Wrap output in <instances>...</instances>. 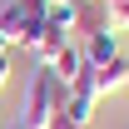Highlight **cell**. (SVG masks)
Listing matches in <instances>:
<instances>
[{
  "label": "cell",
  "mask_w": 129,
  "mask_h": 129,
  "mask_svg": "<svg viewBox=\"0 0 129 129\" xmlns=\"http://www.w3.org/2000/svg\"><path fill=\"white\" fill-rule=\"evenodd\" d=\"M94 30H114L109 10H104V0H80V35H94Z\"/></svg>",
  "instance_id": "8992f818"
},
{
  "label": "cell",
  "mask_w": 129,
  "mask_h": 129,
  "mask_svg": "<svg viewBox=\"0 0 129 129\" xmlns=\"http://www.w3.org/2000/svg\"><path fill=\"white\" fill-rule=\"evenodd\" d=\"M89 84H94V99H104V94H119V89L129 84V60H124V55H114L109 64L89 70Z\"/></svg>",
  "instance_id": "7a4b0ae2"
},
{
  "label": "cell",
  "mask_w": 129,
  "mask_h": 129,
  "mask_svg": "<svg viewBox=\"0 0 129 129\" xmlns=\"http://www.w3.org/2000/svg\"><path fill=\"white\" fill-rule=\"evenodd\" d=\"M0 114H5V109H0Z\"/></svg>",
  "instance_id": "8fae6325"
},
{
  "label": "cell",
  "mask_w": 129,
  "mask_h": 129,
  "mask_svg": "<svg viewBox=\"0 0 129 129\" xmlns=\"http://www.w3.org/2000/svg\"><path fill=\"white\" fill-rule=\"evenodd\" d=\"M64 99H70V89H64L55 75H50L45 64H35L30 70V84H25V99H20V129H50V119L64 109Z\"/></svg>",
  "instance_id": "6da1fadb"
},
{
  "label": "cell",
  "mask_w": 129,
  "mask_h": 129,
  "mask_svg": "<svg viewBox=\"0 0 129 129\" xmlns=\"http://www.w3.org/2000/svg\"><path fill=\"white\" fill-rule=\"evenodd\" d=\"M50 5H55V0H50Z\"/></svg>",
  "instance_id": "30bf717a"
},
{
  "label": "cell",
  "mask_w": 129,
  "mask_h": 129,
  "mask_svg": "<svg viewBox=\"0 0 129 129\" xmlns=\"http://www.w3.org/2000/svg\"><path fill=\"white\" fill-rule=\"evenodd\" d=\"M64 45H70L64 35H55V30H45V35H40V40H35V45H30V55H35V64H50V60H55V55H60V50H64Z\"/></svg>",
  "instance_id": "52a82bcc"
},
{
  "label": "cell",
  "mask_w": 129,
  "mask_h": 129,
  "mask_svg": "<svg viewBox=\"0 0 129 129\" xmlns=\"http://www.w3.org/2000/svg\"><path fill=\"white\" fill-rule=\"evenodd\" d=\"M104 10H109V25L124 35L129 30V0H104Z\"/></svg>",
  "instance_id": "ba28073f"
},
{
  "label": "cell",
  "mask_w": 129,
  "mask_h": 129,
  "mask_svg": "<svg viewBox=\"0 0 129 129\" xmlns=\"http://www.w3.org/2000/svg\"><path fill=\"white\" fill-rule=\"evenodd\" d=\"M45 30L75 40V35H80V0H55V5H50V15H45Z\"/></svg>",
  "instance_id": "5b68a950"
},
{
  "label": "cell",
  "mask_w": 129,
  "mask_h": 129,
  "mask_svg": "<svg viewBox=\"0 0 129 129\" xmlns=\"http://www.w3.org/2000/svg\"><path fill=\"white\" fill-rule=\"evenodd\" d=\"M84 64L89 70H99V64H109L114 55H119V30H94V35H84Z\"/></svg>",
  "instance_id": "277c9868"
},
{
  "label": "cell",
  "mask_w": 129,
  "mask_h": 129,
  "mask_svg": "<svg viewBox=\"0 0 129 129\" xmlns=\"http://www.w3.org/2000/svg\"><path fill=\"white\" fill-rule=\"evenodd\" d=\"M45 70H50V75H55L60 84H64V89H75V80H80V75L89 70V64H84V50L75 45V40H70V45H64L60 55H55V60L45 64Z\"/></svg>",
  "instance_id": "3957f363"
},
{
  "label": "cell",
  "mask_w": 129,
  "mask_h": 129,
  "mask_svg": "<svg viewBox=\"0 0 129 129\" xmlns=\"http://www.w3.org/2000/svg\"><path fill=\"white\" fill-rule=\"evenodd\" d=\"M10 84V50H0V89Z\"/></svg>",
  "instance_id": "9c48e42d"
}]
</instances>
